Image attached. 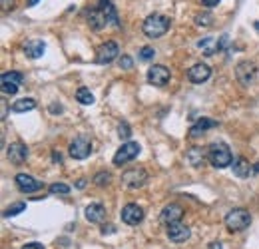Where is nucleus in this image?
Listing matches in <instances>:
<instances>
[{
  "instance_id": "5701e85b",
  "label": "nucleus",
  "mask_w": 259,
  "mask_h": 249,
  "mask_svg": "<svg viewBox=\"0 0 259 249\" xmlns=\"http://www.w3.org/2000/svg\"><path fill=\"white\" fill-rule=\"evenodd\" d=\"M98 6H100V10L106 14V18H108V22H110V24H114V26H120V20H118V12H116V8H114V4H112L110 0H100V2H98Z\"/></svg>"
},
{
  "instance_id": "c85d7f7f",
  "label": "nucleus",
  "mask_w": 259,
  "mask_h": 249,
  "mask_svg": "<svg viewBox=\"0 0 259 249\" xmlns=\"http://www.w3.org/2000/svg\"><path fill=\"white\" fill-rule=\"evenodd\" d=\"M50 193L52 195H68L70 193V187L66 184H52L50 186Z\"/></svg>"
},
{
  "instance_id": "20e7f679",
  "label": "nucleus",
  "mask_w": 259,
  "mask_h": 249,
  "mask_svg": "<svg viewBox=\"0 0 259 249\" xmlns=\"http://www.w3.org/2000/svg\"><path fill=\"white\" fill-rule=\"evenodd\" d=\"M140 152H142V146H140L138 142H126V144L114 154V165H124V163H128V161H132Z\"/></svg>"
},
{
  "instance_id": "ea45409f",
  "label": "nucleus",
  "mask_w": 259,
  "mask_h": 249,
  "mask_svg": "<svg viewBox=\"0 0 259 249\" xmlns=\"http://www.w3.org/2000/svg\"><path fill=\"white\" fill-rule=\"evenodd\" d=\"M38 2H40V0H28V6H36Z\"/></svg>"
},
{
  "instance_id": "e433bc0d",
  "label": "nucleus",
  "mask_w": 259,
  "mask_h": 249,
  "mask_svg": "<svg viewBox=\"0 0 259 249\" xmlns=\"http://www.w3.org/2000/svg\"><path fill=\"white\" fill-rule=\"evenodd\" d=\"M52 157H54V161H56V163H60V161H62V154H60V152H52Z\"/></svg>"
},
{
  "instance_id": "aec40b11",
  "label": "nucleus",
  "mask_w": 259,
  "mask_h": 249,
  "mask_svg": "<svg viewBox=\"0 0 259 249\" xmlns=\"http://www.w3.org/2000/svg\"><path fill=\"white\" fill-rule=\"evenodd\" d=\"M184 216V210H182V205H178V203H169V205H165L162 212V219L165 223H174V221H180Z\"/></svg>"
},
{
  "instance_id": "f704fd0d",
  "label": "nucleus",
  "mask_w": 259,
  "mask_h": 249,
  "mask_svg": "<svg viewBox=\"0 0 259 249\" xmlns=\"http://www.w3.org/2000/svg\"><path fill=\"white\" fill-rule=\"evenodd\" d=\"M0 4H2V10H8V8H12L14 0H0Z\"/></svg>"
},
{
  "instance_id": "a19ab883",
  "label": "nucleus",
  "mask_w": 259,
  "mask_h": 249,
  "mask_svg": "<svg viewBox=\"0 0 259 249\" xmlns=\"http://www.w3.org/2000/svg\"><path fill=\"white\" fill-rule=\"evenodd\" d=\"M255 30H259V22H255Z\"/></svg>"
},
{
  "instance_id": "f257e3e1",
  "label": "nucleus",
  "mask_w": 259,
  "mask_h": 249,
  "mask_svg": "<svg viewBox=\"0 0 259 249\" xmlns=\"http://www.w3.org/2000/svg\"><path fill=\"white\" fill-rule=\"evenodd\" d=\"M171 26V20L163 14H150L146 20H144V26L142 30L148 38H162L165 32L169 30Z\"/></svg>"
},
{
  "instance_id": "39448f33",
  "label": "nucleus",
  "mask_w": 259,
  "mask_h": 249,
  "mask_svg": "<svg viewBox=\"0 0 259 249\" xmlns=\"http://www.w3.org/2000/svg\"><path fill=\"white\" fill-rule=\"evenodd\" d=\"M118 54H120V46H118V42L108 40V42H104V44L98 48L96 62L98 64H110L118 58Z\"/></svg>"
},
{
  "instance_id": "f8f14e48",
  "label": "nucleus",
  "mask_w": 259,
  "mask_h": 249,
  "mask_svg": "<svg viewBox=\"0 0 259 249\" xmlns=\"http://www.w3.org/2000/svg\"><path fill=\"white\" fill-rule=\"evenodd\" d=\"M209 76H211V68L207 64H194L188 70V78L192 84H203L205 80H209Z\"/></svg>"
},
{
  "instance_id": "c9c22d12",
  "label": "nucleus",
  "mask_w": 259,
  "mask_h": 249,
  "mask_svg": "<svg viewBox=\"0 0 259 249\" xmlns=\"http://www.w3.org/2000/svg\"><path fill=\"white\" fill-rule=\"evenodd\" d=\"M22 249H44V247H42L40 243H26V245H24Z\"/></svg>"
},
{
  "instance_id": "ddd939ff",
  "label": "nucleus",
  "mask_w": 259,
  "mask_h": 249,
  "mask_svg": "<svg viewBox=\"0 0 259 249\" xmlns=\"http://www.w3.org/2000/svg\"><path fill=\"white\" fill-rule=\"evenodd\" d=\"M122 221L126 223V225H138L142 219H144V210L140 208V205H136V203H128L124 210H122Z\"/></svg>"
},
{
  "instance_id": "b1692460",
  "label": "nucleus",
  "mask_w": 259,
  "mask_h": 249,
  "mask_svg": "<svg viewBox=\"0 0 259 249\" xmlns=\"http://www.w3.org/2000/svg\"><path fill=\"white\" fill-rule=\"evenodd\" d=\"M34 108H36V100H32V98H22V100H16V102L12 104V112H16V114L30 112Z\"/></svg>"
},
{
  "instance_id": "412c9836",
  "label": "nucleus",
  "mask_w": 259,
  "mask_h": 249,
  "mask_svg": "<svg viewBox=\"0 0 259 249\" xmlns=\"http://www.w3.org/2000/svg\"><path fill=\"white\" fill-rule=\"evenodd\" d=\"M44 50H46V44L42 42V40H30V42H26V46H24V54L28 56V58H40L42 54H44Z\"/></svg>"
},
{
  "instance_id": "cd10ccee",
  "label": "nucleus",
  "mask_w": 259,
  "mask_h": 249,
  "mask_svg": "<svg viewBox=\"0 0 259 249\" xmlns=\"http://www.w3.org/2000/svg\"><path fill=\"white\" fill-rule=\"evenodd\" d=\"M110 172H98L96 176H94V184L100 187H104V186H108L110 184Z\"/></svg>"
},
{
  "instance_id": "a211bd4d",
  "label": "nucleus",
  "mask_w": 259,
  "mask_h": 249,
  "mask_svg": "<svg viewBox=\"0 0 259 249\" xmlns=\"http://www.w3.org/2000/svg\"><path fill=\"white\" fill-rule=\"evenodd\" d=\"M84 216H86L88 221H92V223H102L104 218H106V210H104L102 203H90V205L86 208Z\"/></svg>"
},
{
  "instance_id": "9d476101",
  "label": "nucleus",
  "mask_w": 259,
  "mask_h": 249,
  "mask_svg": "<svg viewBox=\"0 0 259 249\" xmlns=\"http://www.w3.org/2000/svg\"><path fill=\"white\" fill-rule=\"evenodd\" d=\"M227 42V36H222L220 40H215V38H201L199 42H197V48L205 54V56H211V54H215V52H220L224 46H226Z\"/></svg>"
},
{
  "instance_id": "2f4dec72",
  "label": "nucleus",
  "mask_w": 259,
  "mask_h": 249,
  "mask_svg": "<svg viewBox=\"0 0 259 249\" xmlns=\"http://www.w3.org/2000/svg\"><path fill=\"white\" fill-rule=\"evenodd\" d=\"M154 54H156V50H154L152 46H144V48L140 50V58H142V60H152Z\"/></svg>"
},
{
  "instance_id": "72a5a7b5",
  "label": "nucleus",
  "mask_w": 259,
  "mask_h": 249,
  "mask_svg": "<svg viewBox=\"0 0 259 249\" xmlns=\"http://www.w3.org/2000/svg\"><path fill=\"white\" fill-rule=\"evenodd\" d=\"M201 4H203V6H207V8H213V6H218V4H220V0H201Z\"/></svg>"
},
{
  "instance_id": "6e6552de",
  "label": "nucleus",
  "mask_w": 259,
  "mask_h": 249,
  "mask_svg": "<svg viewBox=\"0 0 259 249\" xmlns=\"http://www.w3.org/2000/svg\"><path fill=\"white\" fill-rule=\"evenodd\" d=\"M169 78H171V74H169V70L162 66V64H156V66H150V70H148V82L152 84V86H165L167 82H169Z\"/></svg>"
},
{
  "instance_id": "423d86ee",
  "label": "nucleus",
  "mask_w": 259,
  "mask_h": 249,
  "mask_svg": "<svg viewBox=\"0 0 259 249\" xmlns=\"http://www.w3.org/2000/svg\"><path fill=\"white\" fill-rule=\"evenodd\" d=\"M22 74L20 72H14V70H10V72H4L2 74V78H0V86H2V92L4 94H16L18 92V88H20V84H22Z\"/></svg>"
},
{
  "instance_id": "1a4fd4ad",
  "label": "nucleus",
  "mask_w": 259,
  "mask_h": 249,
  "mask_svg": "<svg viewBox=\"0 0 259 249\" xmlns=\"http://www.w3.org/2000/svg\"><path fill=\"white\" fill-rule=\"evenodd\" d=\"M122 182H124V186L138 189V187H142L146 182H148V174H146V170H142V168H134V170L124 172Z\"/></svg>"
},
{
  "instance_id": "58836bf2",
  "label": "nucleus",
  "mask_w": 259,
  "mask_h": 249,
  "mask_svg": "<svg viewBox=\"0 0 259 249\" xmlns=\"http://www.w3.org/2000/svg\"><path fill=\"white\" fill-rule=\"evenodd\" d=\"M209 249H222V243H220V241H211V243H209Z\"/></svg>"
},
{
  "instance_id": "a878e982",
  "label": "nucleus",
  "mask_w": 259,
  "mask_h": 249,
  "mask_svg": "<svg viewBox=\"0 0 259 249\" xmlns=\"http://www.w3.org/2000/svg\"><path fill=\"white\" fill-rule=\"evenodd\" d=\"M76 100H78L82 106H90V104H94V94L90 92L88 88H78Z\"/></svg>"
},
{
  "instance_id": "bb28decb",
  "label": "nucleus",
  "mask_w": 259,
  "mask_h": 249,
  "mask_svg": "<svg viewBox=\"0 0 259 249\" xmlns=\"http://www.w3.org/2000/svg\"><path fill=\"white\" fill-rule=\"evenodd\" d=\"M26 210V203L24 201H16V203H12V205H8L6 208V212H4V218H12V216H18V214H22Z\"/></svg>"
},
{
  "instance_id": "0eeeda50",
  "label": "nucleus",
  "mask_w": 259,
  "mask_h": 249,
  "mask_svg": "<svg viewBox=\"0 0 259 249\" xmlns=\"http://www.w3.org/2000/svg\"><path fill=\"white\" fill-rule=\"evenodd\" d=\"M68 152H70V156L74 157V159H86V157L92 154V142L88 138L80 136V138H76L70 144V150Z\"/></svg>"
},
{
  "instance_id": "f3484780",
  "label": "nucleus",
  "mask_w": 259,
  "mask_h": 249,
  "mask_svg": "<svg viewBox=\"0 0 259 249\" xmlns=\"http://www.w3.org/2000/svg\"><path fill=\"white\" fill-rule=\"evenodd\" d=\"M86 18H88L90 28H94V30H100V28H104V26L108 24V18H106V14L100 10V6L92 8V10L86 14Z\"/></svg>"
},
{
  "instance_id": "7c9ffc66",
  "label": "nucleus",
  "mask_w": 259,
  "mask_h": 249,
  "mask_svg": "<svg viewBox=\"0 0 259 249\" xmlns=\"http://www.w3.org/2000/svg\"><path fill=\"white\" fill-rule=\"evenodd\" d=\"M118 136H120L122 140H128L130 136H132V128H130V124L122 122V124L118 126Z\"/></svg>"
},
{
  "instance_id": "f03ea898",
  "label": "nucleus",
  "mask_w": 259,
  "mask_h": 249,
  "mask_svg": "<svg viewBox=\"0 0 259 249\" xmlns=\"http://www.w3.org/2000/svg\"><path fill=\"white\" fill-rule=\"evenodd\" d=\"M207 159L211 161L213 168L224 170V168H227V165L231 163V152H229V148H227L226 144L215 142V144H211L209 150H207Z\"/></svg>"
},
{
  "instance_id": "2eb2a0df",
  "label": "nucleus",
  "mask_w": 259,
  "mask_h": 249,
  "mask_svg": "<svg viewBox=\"0 0 259 249\" xmlns=\"http://www.w3.org/2000/svg\"><path fill=\"white\" fill-rule=\"evenodd\" d=\"M6 156H8V159H10L12 163L20 165V163H24V161H26V157H28V148H26L24 144H20V142H14V144H10V146H8Z\"/></svg>"
},
{
  "instance_id": "473e14b6",
  "label": "nucleus",
  "mask_w": 259,
  "mask_h": 249,
  "mask_svg": "<svg viewBox=\"0 0 259 249\" xmlns=\"http://www.w3.org/2000/svg\"><path fill=\"white\" fill-rule=\"evenodd\" d=\"M132 64H134V60H132L130 56H126V54L120 58V66H122L124 70H130V68H132Z\"/></svg>"
},
{
  "instance_id": "4468645a",
  "label": "nucleus",
  "mask_w": 259,
  "mask_h": 249,
  "mask_svg": "<svg viewBox=\"0 0 259 249\" xmlns=\"http://www.w3.org/2000/svg\"><path fill=\"white\" fill-rule=\"evenodd\" d=\"M255 74H257V68H255V64L251 62H239L237 68H235V76H237V80L241 84H251Z\"/></svg>"
},
{
  "instance_id": "6ab92c4d",
  "label": "nucleus",
  "mask_w": 259,
  "mask_h": 249,
  "mask_svg": "<svg viewBox=\"0 0 259 249\" xmlns=\"http://www.w3.org/2000/svg\"><path fill=\"white\" fill-rule=\"evenodd\" d=\"M233 174H235L237 178L245 180V178H249V176L253 174V168H251V163H249L245 157H237V159L233 161Z\"/></svg>"
},
{
  "instance_id": "4be33fe9",
  "label": "nucleus",
  "mask_w": 259,
  "mask_h": 249,
  "mask_svg": "<svg viewBox=\"0 0 259 249\" xmlns=\"http://www.w3.org/2000/svg\"><path fill=\"white\" fill-rule=\"evenodd\" d=\"M215 126H218V122H215V120L201 118V120H197V122L192 126V130H190V138H197V136L205 134L207 130H211V128H215Z\"/></svg>"
},
{
  "instance_id": "dca6fc26",
  "label": "nucleus",
  "mask_w": 259,
  "mask_h": 249,
  "mask_svg": "<svg viewBox=\"0 0 259 249\" xmlns=\"http://www.w3.org/2000/svg\"><path fill=\"white\" fill-rule=\"evenodd\" d=\"M14 180H16L18 189H20V191H24V193H32V191L42 189V182L34 180L32 176H28V174H18Z\"/></svg>"
},
{
  "instance_id": "4c0bfd02",
  "label": "nucleus",
  "mask_w": 259,
  "mask_h": 249,
  "mask_svg": "<svg viewBox=\"0 0 259 249\" xmlns=\"http://www.w3.org/2000/svg\"><path fill=\"white\" fill-rule=\"evenodd\" d=\"M114 231H116L114 227H106V225L102 227V233H104V235H106V233H114Z\"/></svg>"
},
{
  "instance_id": "c756f323",
  "label": "nucleus",
  "mask_w": 259,
  "mask_h": 249,
  "mask_svg": "<svg viewBox=\"0 0 259 249\" xmlns=\"http://www.w3.org/2000/svg\"><path fill=\"white\" fill-rule=\"evenodd\" d=\"M195 24H197V26H211V24H213L211 14H197V16H195Z\"/></svg>"
},
{
  "instance_id": "393cba45",
  "label": "nucleus",
  "mask_w": 259,
  "mask_h": 249,
  "mask_svg": "<svg viewBox=\"0 0 259 249\" xmlns=\"http://www.w3.org/2000/svg\"><path fill=\"white\" fill-rule=\"evenodd\" d=\"M188 161L194 165V168H199L201 163H203V152H201V148H192V150H188Z\"/></svg>"
},
{
  "instance_id": "9b49d317",
  "label": "nucleus",
  "mask_w": 259,
  "mask_h": 249,
  "mask_svg": "<svg viewBox=\"0 0 259 249\" xmlns=\"http://www.w3.org/2000/svg\"><path fill=\"white\" fill-rule=\"evenodd\" d=\"M167 237L174 241V243H184L188 237H190V227L182 221H174L167 225Z\"/></svg>"
},
{
  "instance_id": "7ed1b4c3",
  "label": "nucleus",
  "mask_w": 259,
  "mask_h": 249,
  "mask_svg": "<svg viewBox=\"0 0 259 249\" xmlns=\"http://www.w3.org/2000/svg\"><path fill=\"white\" fill-rule=\"evenodd\" d=\"M249 223H251L249 212H247V210H241V208L231 210L226 216V225L229 231H243Z\"/></svg>"
}]
</instances>
